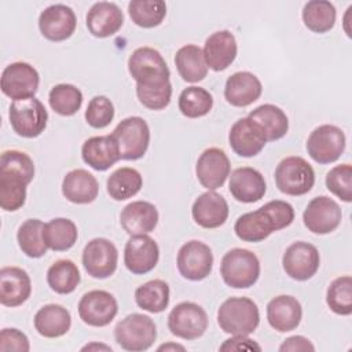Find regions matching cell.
Returning a JSON list of instances; mask_svg holds the SVG:
<instances>
[{
	"mask_svg": "<svg viewBox=\"0 0 352 352\" xmlns=\"http://www.w3.org/2000/svg\"><path fill=\"white\" fill-rule=\"evenodd\" d=\"M82 161L95 170L104 172L121 160L118 146L110 135L88 138L81 146Z\"/></svg>",
	"mask_w": 352,
	"mask_h": 352,
	"instance_id": "obj_28",
	"label": "cell"
},
{
	"mask_svg": "<svg viewBox=\"0 0 352 352\" xmlns=\"http://www.w3.org/2000/svg\"><path fill=\"white\" fill-rule=\"evenodd\" d=\"M0 351L1 352H29L30 342L28 336L15 329V327H4L0 331Z\"/></svg>",
	"mask_w": 352,
	"mask_h": 352,
	"instance_id": "obj_48",
	"label": "cell"
},
{
	"mask_svg": "<svg viewBox=\"0 0 352 352\" xmlns=\"http://www.w3.org/2000/svg\"><path fill=\"white\" fill-rule=\"evenodd\" d=\"M180 113L187 118H201L209 114L213 107V96L204 87L191 85L184 88L177 100Z\"/></svg>",
	"mask_w": 352,
	"mask_h": 352,
	"instance_id": "obj_42",
	"label": "cell"
},
{
	"mask_svg": "<svg viewBox=\"0 0 352 352\" xmlns=\"http://www.w3.org/2000/svg\"><path fill=\"white\" fill-rule=\"evenodd\" d=\"M301 16L308 30L314 33H326L334 28L337 11L334 4L327 0H312L305 3Z\"/></svg>",
	"mask_w": 352,
	"mask_h": 352,
	"instance_id": "obj_40",
	"label": "cell"
},
{
	"mask_svg": "<svg viewBox=\"0 0 352 352\" xmlns=\"http://www.w3.org/2000/svg\"><path fill=\"white\" fill-rule=\"evenodd\" d=\"M33 323L40 336L45 338H58L70 330L72 315L63 305L47 304L36 312Z\"/></svg>",
	"mask_w": 352,
	"mask_h": 352,
	"instance_id": "obj_32",
	"label": "cell"
},
{
	"mask_svg": "<svg viewBox=\"0 0 352 352\" xmlns=\"http://www.w3.org/2000/svg\"><path fill=\"white\" fill-rule=\"evenodd\" d=\"M114 338L125 351H147L157 340V326L148 315L129 314L116 324Z\"/></svg>",
	"mask_w": 352,
	"mask_h": 352,
	"instance_id": "obj_4",
	"label": "cell"
},
{
	"mask_svg": "<svg viewBox=\"0 0 352 352\" xmlns=\"http://www.w3.org/2000/svg\"><path fill=\"white\" fill-rule=\"evenodd\" d=\"M327 190L340 198L341 201L349 204L352 201V165L340 164L333 166L324 179Z\"/></svg>",
	"mask_w": 352,
	"mask_h": 352,
	"instance_id": "obj_45",
	"label": "cell"
},
{
	"mask_svg": "<svg viewBox=\"0 0 352 352\" xmlns=\"http://www.w3.org/2000/svg\"><path fill=\"white\" fill-rule=\"evenodd\" d=\"M302 319L300 301L289 294H280L267 304L268 324L278 333H287L298 327Z\"/></svg>",
	"mask_w": 352,
	"mask_h": 352,
	"instance_id": "obj_25",
	"label": "cell"
},
{
	"mask_svg": "<svg viewBox=\"0 0 352 352\" xmlns=\"http://www.w3.org/2000/svg\"><path fill=\"white\" fill-rule=\"evenodd\" d=\"M248 117L260 125L267 138V142L279 140L289 131V118L286 113L275 104H260L252 110Z\"/></svg>",
	"mask_w": 352,
	"mask_h": 352,
	"instance_id": "obj_33",
	"label": "cell"
},
{
	"mask_svg": "<svg viewBox=\"0 0 352 352\" xmlns=\"http://www.w3.org/2000/svg\"><path fill=\"white\" fill-rule=\"evenodd\" d=\"M209 319L206 311L192 301L179 302L168 315L169 331L182 340H197L208 329Z\"/></svg>",
	"mask_w": 352,
	"mask_h": 352,
	"instance_id": "obj_10",
	"label": "cell"
},
{
	"mask_svg": "<svg viewBox=\"0 0 352 352\" xmlns=\"http://www.w3.org/2000/svg\"><path fill=\"white\" fill-rule=\"evenodd\" d=\"M160 260L158 243L148 235H132L124 248V264L133 275H144L155 268Z\"/></svg>",
	"mask_w": 352,
	"mask_h": 352,
	"instance_id": "obj_18",
	"label": "cell"
},
{
	"mask_svg": "<svg viewBox=\"0 0 352 352\" xmlns=\"http://www.w3.org/2000/svg\"><path fill=\"white\" fill-rule=\"evenodd\" d=\"M217 323L227 334L249 336L258 327V307L249 297H230L217 309Z\"/></svg>",
	"mask_w": 352,
	"mask_h": 352,
	"instance_id": "obj_2",
	"label": "cell"
},
{
	"mask_svg": "<svg viewBox=\"0 0 352 352\" xmlns=\"http://www.w3.org/2000/svg\"><path fill=\"white\" fill-rule=\"evenodd\" d=\"M228 204L223 195L208 190L198 195L191 206L192 220L202 228H219L228 219Z\"/></svg>",
	"mask_w": 352,
	"mask_h": 352,
	"instance_id": "obj_22",
	"label": "cell"
},
{
	"mask_svg": "<svg viewBox=\"0 0 352 352\" xmlns=\"http://www.w3.org/2000/svg\"><path fill=\"white\" fill-rule=\"evenodd\" d=\"M81 261L89 276L95 279H106L117 270L118 250L110 239L94 238L84 246Z\"/></svg>",
	"mask_w": 352,
	"mask_h": 352,
	"instance_id": "obj_13",
	"label": "cell"
},
{
	"mask_svg": "<svg viewBox=\"0 0 352 352\" xmlns=\"http://www.w3.org/2000/svg\"><path fill=\"white\" fill-rule=\"evenodd\" d=\"M143 187V177L135 168L122 166L116 169L106 182V190L111 199L125 201L135 197Z\"/></svg>",
	"mask_w": 352,
	"mask_h": 352,
	"instance_id": "obj_35",
	"label": "cell"
},
{
	"mask_svg": "<svg viewBox=\"0 0 352 352\" xmlns=\"http://www.w3.org/2000/svg\"><path fill=\"white\" fill-rule=\"evenodd\" d=\"M136 96L144 107L150 110H162L170 103L172 84L170 81L157 85L136 84Z\"/></svg>",
	"mask_w": 352,
	"mask_h": 352,
	"instance_id": "obj_47",
	"label": "cell"
},
{
	"mask_svg": "<svg viewBox=\"0 0 352 352\" xmlns=\"http://www.w3.org/2000/svg\"><path fill=\"white\" fill-rule=\"evenodd\" d=\"M85 23L94 37L106 38L121 29L124 25V14L116 3L99 1L89 8Z\"/></svg>",
	"mask_w": 352,
	"mask_h": 352,
	"instance_id": "obj_27",
	"label": "cell"
},
{
	"mask_svg": "<svg viewBox=\"0 0 352 352\" xmlns=\"http://www.w3.org/2000/svg\"><path fill=\"white\" fill-rule=\"evenodd\" d=\"M261 81L250 72L231 74L224 85V98L234 107L250 106L261 96Z\"/></svg>",
	"mask_w": 352,
	"mask_h": 352,
	"instance_id": "obj_29",
	"label": "cell"
},
{
	"mask_svg": "<svg viewBox=\"0 0 352 352\" xmlns=\"http://www.w3.org/2000/svg\"><path fill=\"white\" fill-rule=\"evenodd\" d=\"M77 26L74 11L66 4H51L40 12L38 29L50 41H65L73 36Z\"/></svg>",
	"mask_w": 352,
	"mask_h": 352,
	"instance_id": "obj_19",
	"label": "cell"
},
{
	"mask_svg": "<svg viewBox=\"0 0 352 352\" xmlns=\"http://www.w3.org/2000/svg\"><path fill=\"white\" fill-rule=\"evenodd\" d=\"M160 214L148 201H132L120 213V223L128 235H144L154 231Z\"/></svg>",
	"mask_w": 352,
	"mask_h": 352,
	"instance_id": "obj_26",
	"label": "cell"
},
{
	"mask_svg": "<svg viewBox=\"0 0 352 352\" xmlns=\"http://www.w3.org/2000/svg\"><path fill=\"white\" fill-rule=\"evenodd\" d=\"M228 190L238 202L253 204L265 195L267 183L260 170L252 166H241L232 170Z\"/></svg>",
	"mask_w": 352,
	"mask_h": 352,
	"instance_id": "obj_24",
	"label": "cell"
},
{
	"mask_svg": "<svg viewBox=\"0 0 352 352\" xmlns=\"http://www.w3.org/2000/svg\"><path fill=\"white\" fill-rule=\"evenodd\" d=\"M81 351H107V352H111V346L106 345V344H98V342H91V344H87L81 348Z\"/></svg>",
	"mask_w": 352,
	"mask_h": 352,
	"instance_id": "obj_51",
	"label": "cell"
},
{
	"mask_svg": "<svg viewBox=\"0 0 352 352\" xmlns=\"http://www.w3.org/2000/svg\"><path fill=\"white\" fill-rule=\"evenodd\" d=\"M176 265L179 274L191 282L204 280L213 268L212 249L202 241H188L177 252Z\"/></svg>",
	"mask_w": 352,
	"mask_h": 352,
	"instance_id": "obj_11",
	"label": "cell"
},
{
	"mask_svg": "<svg viewBox=\"0 0 352 352\" xmlns=\"http://www.w3.org/2000/svg\"><path fill=\"white\" fill-rule=\"evenodd\" d=\"M220 351H261V346L248 336H232L219 348Z\"/></svg>",
	"mask_w": 352,
	"mask_h": 352,
	"instance_id": "obj_49",
	"label": "cell"
},
{
	"mask_svg": "<svg viewBox=\"0 0 352 352\" xmlns=\"http://www.w3.org/2000/svg\"><path fill=\"white\" fill-rule=\"evenodd\" d=\"M170 290L169 285L162 279H151L135 290V302L143 311L150 314H160L169 305Z\"/></svg>",
	"mask_w": 352,
	"mask_h": 352,
	"instance_id": "obj_36",
	"label": "cell"
},
{
	"mask_svg": "<svg viewBox=\"0 0 352 352\" xmlns=\"http://www.w3.org/2000/svg\"><path fill=\"white\" fill-rule=\"evenodd\" d=\"M204 58L208 69L213 72H223L235 60L238 54V44L235 36L224 29L212 33L204 44Z\"/></svg>",
	"mask_w": 352,
	"mask_h": 352,
	"instance_id": "obj_21",
	"label": "cell"
},
{
	"mask_svg": "<svg viewBox=\"0 0 352 352\" xmlns=\"http://www.w3.org/2000/svg\"><path fill=\"white\" fill-rule=\"evenodd\" d=\"M82 100V92L73 84H56L48 94L50 107L63 117L74 116L81 109Z\"/></svg>",
	"mask_w": 352,
	"mask_h": 352,
	"instance_id": "obj_43",
	"label": "cell"
},
{
	"mask_svg": "<svg viewBox=\"0 0 352 352\" xmlns=\"http://www.w3.org/2000/svg\"><path fill=\"white\" fill-rule=\"evenodd\" d=\"M128 72L139 85L170 81L169 67L161 52L153 47H139L128 58Z\"/></svg>",
	"mask_w": 352,
	"mask_h": 352,
	"instance_id": "obj_7",
	"label": "cell"
},
{
	"mask_svg": "<svg viewBox=\"0 0 352 352\" xmlns=\"http://www.w3.org/2000/svg\"><path fill=\"white\" fill-rule=\"evenodd\" d=\"M8 118L12 131L18 136L33 139L40 136L47 128L48 113L41 100L33 96L12 100L8 110Z\"/></svg>",
	"mask_w": 352,
	"mask_h": 352,
	"instance_id": "obj_8",
	"label": "cell"
},
{
	"mask_svg": "<svg viewBox=\"0 0 352 352\" xmlns=\"http://www.w3.org/2000/svg\"><path fill=\"white\" fill-rule=\"evenodd\" d=\"M320 254L315 245L297 241L289 245L282 256V267L286 275L294 280L305 282L319 270Z\"/></svg>",
	"mask_w": 352,
	"mask_h": 352,
	"instance_id": "obj_14",
	"label": "cell"
},
{
	"mask_svg": "<svg viewBox=\"0 0 352 352\" xmlns=\"http://www.w3.org/2000/svg\"><path fill=\"white\" fill-rule=\"evenodd\" d=\"M279 351L280 352H296V351H302V352H314L315 351V345L311 342V340H308L304 336H292L287 337L280 345H279Z\"/></svg>",
	"mask_w": 352,
	"mask_h": 352,
	"instance_id": "obj_50",
	"label": "cell"
},
{
	"mask_svg": "<svg viewBox=\"0 0 352 352\" xmlns=\"http://www.w3.org/2000/svg\"><path fill=\"white\" fill-rule=\"evenodd\" d=\"M18 246L22 253L30 258H40L47 253L44 241V223L40 219L25 220L16 231Z\"/></svg>",
	"mask_w": 352,
	"mask_h": 352,
	"instance_id": "obj_39",
	"label": "cell"
},
{
	"mask_svg": "<svg viewBox=\"0 0 352 352\" xmlns=\"http://www.w3.org/2000/svg\"><path fill=\"white\" fill-rule=\"evenodd\" d=\"M78 238L77 226L66 217H55L44 224V241L48 249L54 252H66L72 249Z\"/></svg>",
	"mask_w": 352,
	"mask_h": 352,
	"instance_id": "obj_37",
	"label": "cell"
},
{
	"mask_svg": "<svg viewBox=\"0 0 352 352\" xmlns=\"http://www.w3.org/2000/svg\"><path fill=\"white\" fill-rule=\"evenodd\" d=\"M40 74L28 62H12L1 73V92L12 100L33 98L38 91Z\"/></svg>",
	"mask_w": 352,
	"mask_h": 352,
	"instance_id": "obj_12",
	"label": "cell"
},
{
	"mask_svg": "<svg viewBox=\"0 0 352 352\" xmlns=\"http://www.w3.org/2000/svg\"><path fill=\"white\" fill-rule=\"evenodd\" d=\"M81 280L77 264L69 258H60L52 263L47 271V283L58 294L73 293Z\"/></svg>",
	"mask_w": 352,
	"mask_h": 352,
	"instance_id": "obj_38",
	"label": "cell"
},
{
	"mask_svg": "<svg viewBox=\"0 0 352 352\" xmlns=\"http://www.w3.org/2000/svg\"><path fill=\"white\" fill-rule=\"evenodd\" d=\"M231 173V162L224 150L209 147L201 153L195 164L198 182L206 190H217L224 186Z\"/></svg>",
	"mask_w": 352,
	"mask_h": 352,
	"instance_id": "obj_17",
	"label": "cell"
},
{
	"mask_svg": "<svg viewBox=\"0 0 352 352\" xmlns=\"http://www.w3.org/2000/svg\"><path fill=\"white\" fill-rule=\"evenodd\" d=\"M80 319L92 327H104L113 322L118 314L116 297L106 290L87 292L77 305Z\"/></svg>",
	"mask_w": 352,
	"mask_h": 352,
	"instance_id": "obj_15",
	"label": "cell"
},
{
	"mask_svg": "<svg viewBox=\"0 0 352 352\" xmlns=\"http://www.w3.org/2000/svg\"><path fill=\"white\" fill-rule=\"evenodd\" d=\"M114 114L116 110L113 102L104 95H96L88 102L84 117L89 126L103 129L111 124Z\"/></svg>",
	"mask_w": 352,
	"mask_h": 352,
	"instance_id": "obj_46",
	"label": "cell"
},
{
	"mask_svg": "<svg viewBox=\"0 0 352 352\" xmlns=\"http://www.w3.org/2000/svg\"><path fill=\"white\" fill-rule=\"evenodd\" d=\"M62 194L72 204L87 205L98 198L99 183L91 172L77 168L65 175L62 180Z\"/></svg>",
	"mask_w": 352,
	"mask_h": 352,
	"instance_id": "obj_30",
	"label": "cell"
},
{
	"mask_svg": "<svg viewBox=\"0 0 352 352\" xmlns=\"http://www.w3.org/2000/svg\"><path fill=\"white\" fill-rule=\"evenodd\" d=\"M342 212L337 201L327 195L312 198L304 213L302 223L312 234L326 235L338 228L341 224Z\"/></svg>",
	"mask_w": 352,
	"mask_h": 352,
	"instance_id": "obj_16",
	"label": "cell"
},
{
	"mask_svg": "<svg viewBox=\"0 0 352 352\" xmlns=\"http://www.w3.org/2000/svg\"><path fill=\"white\" fill-rule=\"evenodd\" d=\"M111 136L118 146L121 160L136 161L146 154L151 133L144 118L132 116L121 120L111 132Z\"/></svg>",
	"mask_w": 352,
	"mask_h": 352,
	"instance_id": "obj_6",
	"label": "cell"
},
{
	"mask_svg": "<svg viewBox=\"0 0 352 352\" xmlns=\"http://www.w3.org/2000/svg\"><path fill=\"white\" fill-rule=\"evenodd\" d=\"M157 351H165V352H168V351H186V348L183 346V345H180V344H175V342H166V344H162V345H160L158 348H157Z\"/></svg>",
	"mask_w": 352,
	"mask_h": 352,
	"instance_id": "obj_52",
	"label": "cell"
},
{
	"mask_svg": "<svg viewBox=\"0 0 352 352\" xmlns=\"http://www.w3.org/2000/svg\"><path fill=\"white\" fill-rule=\"evenodd\" d=\"M275 184L286 195L300 197L309 192L315 184V170L302 157L283 158L275 168Z\"/></svg>",
	"mask_w": 352,
	"mask_h": 352,
	"instance_id": "obj_5",
	"label": "cell"
},
{
	"mask_svg": "<svg viewBox=\"0 0 352 352\" xmlns=\"http://www.w3.org/2000/svg\"><path fill=\"white\" fill-rule=\"evenodd\" d=\"M33 177L0 168V206L6 212H16L25 205L26 187Z\"/></svg>",
	"mask_w": 352,
	"mask_h": 352,
	"instance_id": "obj_31",
	"label": "cell"
},
{
	"mask_svg": "<svg viewBox=\"0 0 352 352\" xmlns=\"http://www.w3.org/2000/svg\"><path fill=\"white\" fill-rule=\"evenodd\" d=\"M260 260L249 249L234 248L228 250L220 263V275L224 283L232 289H249L260 278Z\"/></svg>",
	"mask_w": 352,
	"mask_h": 352,
	"instance_id": "obj_3",
	"label": "cell"
},
{
	"mask_svg": "<svg viewBox=\"0 0 352 352\" xmlns=\"http://www.w3.org/2000/svg\"><path fill=\"white\" fill-rule=\"evenodd\" d=\"M132 22L143 29L157 28L166 16V4L162 0H132L128 3Z\"/></svg>",
	"mask_w": 352,
	"mask_h": 352,
	"instance_id": "obj_41",
	"label": "cell"
},
{
	"mask_svg": "<svg viewBox=\"0 0 352 352\" xmlns=\"http://www.w3.org/2000/svg\"><path fill=\"white\" fill-rule=\"evenodd\" d=\"M346 138L344 131L333 124L316 126L307 139L308 155L320 165L336 162L344 153Z\"/></svg>",
	"mask_w": 352,
	"mask_h": 352,
	"instance_id": "obj_9",
	"label": "cell"
},
{
	"mask_svg": "<svg viewBox=\"0 0 352 352\" xmlns=\"http://www.w3.org/2000/svg\"><path fill=\"white\" fill-rule=\"evenodd\" d=\"M294 220L293 206L282 199H272L261 208L241 214L234 224L235 235L250 243L267 239L272 232L289 227Z\"/></svg>",
	"mask_w": 352,
	"mask_h": 352,
	"instance_id": "obj_1",
	"label": "cell"
},
{
	"mask_svg": "<svg viewBox=\"0 0 352 352\" xmlns=\"http://www.w3.org/2000/svg\"><path fill=\"white\" fill-rule=\"evenodd\" d=\"M32 294V280L29 274L15 265L0 270V302L4 307H19Z\"/></svg>",
	"mask_w": 352,
	"mask_h": 352,
	"instance_id": "obj_23",
	"label": "cell"
},
{
	"mask_svg": "<svg viewBox=\"0 0 352 352\" xmlns=\"http://www.w3.org/2000/svg\"><path fill=\"white\" fill-rule=\"evenodd\" d=\"M228 144L232 151L243 158H252L261 153L267 138L260 125L249 117L239 118L228 132Z\"/></svg>",
	"mask_w": 352,
	"mask_h": 352,
	"instance_id": "obj_20",
	"label": "cell"
},
{
	"mask_svg": "<svg viewBox=\"0 0 352 352\" xmlns=\"http://www.w3.org/2000/svg\"><path fill=\"white\" fill-rule=\"evenodd\" d=\"M175 65L179 76L186 82L202 81L208 74V65L202 50L195 44L180 47L175 55Z\"/></svg>",
	"mask_w": 352,
	"mask_h": 352,
	"instance_id": "obj_34",
	"label": "cell"
},
{
	"mask_svg": "<svg viewBox=\"0 0 352 352\" xmlns=\"http://www.w3.org/2000/svg\"><path fill=\"white\" fill-rule=\"evenodd\" d=\"M326 304L336 315L349 316L352 314L351 275H342L330 282L326 292Z\"/></svg>",
	"mask_w": 352,
	"mask_h": 352,
	"instance_id": "obj_44",
	"label": "cell"
}]
</instances>
